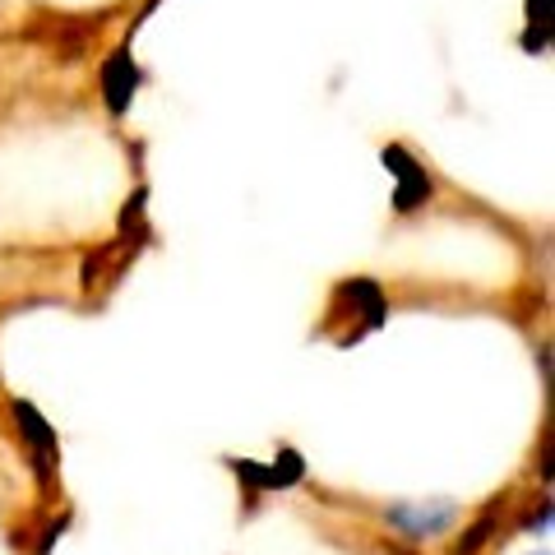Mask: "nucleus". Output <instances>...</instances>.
Here are the masks:
<instances>
[{"label":"nucleus","mask_w":555,"mask_h":555,"mask_svg":"<svg viewBox=\"0 0 555 555\" xmlns=\"http://www.w3.org/2000/svg\"><path fill=\"white\" fill-rule=\"evenodd\" d=\"M532 555H551V551H532Z\"/></svg>","instance_id":"nucleus-2"},{"label":"nucleus","mask_w":555,"mask_h":555,"mask_svg":"<svg viewBox=\"0 0 555 555\" xmlns=\"http://www.w3.org/2000/svg\"><path fill=\"white\" fill-rule=\"evenodd\" d=\"M385 518L408 537V542H430V537H440L459 518V505L454 500H444V495H436V500H403V505H389Z\"/></svg>","instance_id":"nucleus-1"}]
</instances>
